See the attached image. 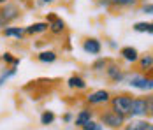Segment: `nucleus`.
<instances>
[{
    "label": "nucleus",
    "instance_id": "nucleus-1",
    "mask_svg": "<svg viewBox=\"0 0 153 130\" xmlns=\"http://www.w3.org/2000/svg\"><path fill=\"white\" fill-rule=\"evenodd\" d=\"M152 113H153V97L152 93H148L146 97H132L127 118H152Z\"/></svg>",
    "mask_w": 153,
    "mask_h": 130
},
{
    "label": "nucleus",
    "instance_id": "nucleus-2",
    "mask_svg": "<svg viewBox=\"0 0 153 130\" xmlns=\"http://www.w3.org/2000/svg\"><path fill=\"white\" fill-rule=\"evenodd\" d=\"M21 16H23V9L16 2L9 0L7 4L0 5V30L9 25H14L18 19H21Z\"/></svg>",
    "mask_w": 153,
    "mask_h": 130
},
{
    "label": "nucleus",
    "instance_id": "nucleus-3",
    "mask_svg": "<svg viewBox=\"0 0 153 130\" xmlns=\"http://www.w3.org/2000/svg\"><path fill=\"white\" fill-rule=\"evenodd\" d=\"M125 81L130 88H136L139 91H148L152 93L153 90V77L152 74H143V72H127Z\"/></svg>",
    "mask_w": 153,
    "mask_h": 130
},
{
    "label": "nucleus",
    "instance_id": "nucleus-4",
    "mask_svg": "<svg viewBox=\"0 0 153 130\" xmlns=\"http://www.w3.org/2000/svg\"><path fill=\"white\" fill-rule=\"evenodd\" d=\"M132 93H127V91H123V93H116V95H111V99H109V109H113L114 113H118L120 116H128V107H130V102H132Z\"/></svg>",
    "mask_w": 153,
    "mask_h": 130
},
{
    "label": "nucleus",
    "instance_id": "nucleus-5",
    "mask_svg": "<svg viewBox=\"0 0 153 130\" xmlns=\"http://www.w3.org/2000/svg\"><path fill=\"white\" fill-rule=\"evenodd\" d=\"M127 121L125 116H120L118 113H114L113 109H104L99 113V123L102 127H107V129H113V130H120L123 127V123Z\"/></svg>",
    "mask_w": 153,
    "mask_h": 130
},
{
    "label": "nucleus",
    "instance_id": "nucleus-6",
    "mask_svg": "<svg viewBox=\"0 0 153 130\" xmlns=\"http://www.w3.org/2000/svg\"><path fill=\"white\" fill-rule=\"evenodd\" d=\"M48 23V32L53 35V37H62L65 32H67V23L62 19L60 16H56L55 13H49L46 14V19Z\"/></svg>",
    "mask_w": 153,
    "mask_h": 130
},
{
    "label": "nucleus",
    "instance_id": "nucleus-7",
    "mask_svg": "<svg viewBox=\"0 0 153 130\" xmlns=\"http://www.w3.org/2000/svg\"><path fill=\"white\" fill-rule=\"evenodd\" d=\"M104 72H106V77L111 81V85H120V83H123L125 81V76H127V72L123 71V67L118 62H114V60H111L107 63Z\"/></svg>",
    "mask_w": 153,
    "mask_h": 130
},
{
    "label": "nucleus",
    "instance_id": "nucleus-8",
    "mask_svg": "<svg viewBox=\"0 0 153 130\" xmlns=\"http://www.w3.org/2000/svg\"><path fill=\"white\" fill-rule=\"evenodd\" d=\"M111 99V93L107 90H95L90 95H86V105L97 107V105H107Z\"/></svg>",
    "mask_w": 153,
    "mask_h": 130
},
{
    "label": "nucleus",
    "instance_id": "nucleus-9",
    "mask_svg": "<svg viewBox=\"0 0 153 130\" xmlns=\"http://www.w3.org/2000/svg\"><path fill=\"white\" fill-rule=\"evenodd\" d=\"M128 121L123 123L120 130H153V123L150 118H127Z\"/></svg>",
    "mask_w": 153,
    "mask_h": 130
},
{
    "label": "nucleus",
    "instance_id": "nucleus-10",
    "mask_svg": "<svg viewBox=\"0 0 153 130\" xmlns=\"http://www.w3.org/2000/svg\"><path fill=\"white\" fill-rule=\"evenodd\" d=\"M134 65H136V71H137V72L153 74V53L152 51H148V53H144V55L139 53V58Z\"/></svg>",
    "mask_w": 153,
    "mask_h": 130
},
{
    "label": "nucleus",
    "instance_id": "nucleus-11",
    "mask_svg": "<svg viewBox=\"0 0 153 130\" xmlns=\"http://www.w3.org/2000/svg\"><path fill=\"white\" fill-rule=\"evenodd\" d=\"M81 48H83V51L86 55H92V56H99L102 53V42L97 37H86V39H83Z\"/></svg>",
    "mask_w": 153,
    "mask_h": 130
},
{
    "label": "nucleus",
    "instance_id": "nucleus-12",
    "mask_svg": "<svg viewBox=\"0 0 153 130\" xmlns=\"http://www.w3.org/2000/svg\"><path fill=\"white\" fill-rule=\"evenodd\" d=\"M0 33L7 39H16V41H25L27 35H25V27H16V25H9L5 28L0 30Z\"/></svg>",
    "mask_w": 153,
    "mask_h": 130
},
{
    "label": "nucleus",
    "instance_id": "nucleus-13",
    "mask_svg": "<svg viewBox=\"0 0 153 130\" xmlns=\"http://www.w3.org/2000/svg\"><path fill=\"white\" fill-rule=\"evenodd\" d=\"M48 32V23L46 21H35L28 27H25V35L27 37H37V35H44Z\"/></svg>",
    "mask_w": 153,
    "mask_h": 130
},
{
    "label": "nucleus",
    "instance_id": "nucleus-14",
    "mask_svg": "<svg viewBox=\"0 0 153 130\" xmlns=\"http://www.w3.org/2000/svg\"><path fill=\"white\" fill-rule=\"evenodd\" d=\"M141 0H109V11H123V9H136Z\"/></svg>",
    "mask_w": 153,
    "mask_h": 130
},
{
    "label": "nucleus",
    "instance_id": "nucleus-15",
    "mask_svg": "<svg viewBox=\"0 0 153 130\" xmlns=\"http://www.w3.org/2000/svg\"><path fill=\"white\" fill-rule=\"evenodd\" d=\"M120 56H122L127 63L134 65V63L137 62V58H139V51L134 48V46H123V48H120Z\"/></svg>",
    "mask_w": 153,
    "mask_h": 130
},
{
    "label": "nucleus",
    "instance_id": "nucleus-16",
    "mask_svg": "<svg viewBox=\"0 0 153 130\" xmlns=\"http://www.w3.org/2000/svg\"><path fill=\"white\" fill-rule=\"evenodd\" d=\"M90 120H93V109L92 107H83V109L76 114V118H74V125L81 129V127H83L85 123H88Z\"/></svg>",
    "mask_w": 153,
    "mask_h": 130
},
{
    "label": "nucleus",
    "instance_id": "nucleus-17",
    "mask_svg": "<svg viewBox=\"0 0 153 130\" xmlns=\"http://www.w3.org/2000/svg\"><path fill=\"white\" fill-rule=\"evenodd\" d=\"M67 86L71 90H76V91H81V90H86V81L83 76L79 74H72L69 79H67Z\"/></svg>",
    "mask_w": 153,
    "mask_h": 130
},
{
    "label": "nucleus",
    "instance_id": "nucleus-18",
    "mask_svg": "<svg viewBox=\"0 0 153 130\" xmlns=\"http://www.w3.org/2000/svg\"><path fill=\"white\" fill-rule=\"evenodd\" d=\"M37 62H41V63H55L56 60H58V55H56V51H53V49H42V51H39L37 53Z\"/></svg>",
    "mask_w": 153,
    "mask_h": 130
},
{
    "label": "nucleus",
    "instance_id": "nucleus-19",
    "mask_svg": "<svg viewBox=\"0 0 153 130\" xmlns=\"http://www.w3.org/2000/svg\"><path fill=\"white\" fill-rule=\"evenodd\" d=\"M132 28H134V32H137V33H148V35H152L153 23L152 21H137V23L132 25Z\"/></svg>",
    "mask_w": 153,
    "mask_h": 130
},
{
    "label": "nucleus",
    "instance_id": "nucleus-20",
    "mask_svg": "<svg viewBox=\"0 0 153 130\" xmlns=\"http://www.w3.org/2000/svg\"><path fill=\"white\" fill-rule=\"evenodd\" d=\"M0 60L7 65V67H18L21 63V60L18 56H14L11 51H5V53H0Z\"/></svg>",
    "mask_w": 153,
    "mask_h": 130
},
{
    "label": "nucleus",
    "instance_id": "nucleus-21",
    "mask_svg": "<svg viewBox=\"0 0 153 130\" xmlns=\"http://www.w3.org/2000/svg\"><path fill=\"white\" fill-rule=\"evenodd\" d=\"M113 58H107V56H97V60L92 63V71L93 72H104V69L107 67V63L111 62Z\"/></svg>",
    "mask_w": 153,
    "mask_h": 130
},
{
    "label": "nucleus",
    "instance_id": "nucleus-22",
    "mask_svg": "<svg viewBox=\"0 0 153 130\" xmlns=\"http://www.w3.org/2000/svg\"><path fill=\"white\" fill-rule=\"evenodd\" d=\"M137 9H139V13H141V14L152 16L153 14V4H152V0H141V2L137 4Z\"/></svg>",
    "mask_w": 153,
    "mask_h": 130
},
{
    "label": "nucleus",
    "instance_id": "nucleus-23",
    "mask_svg": "<svg viewBox=\"0 0 153 130\" xmlns=\"http://www.w3.org/2000/svg\"><path fill=\"white\" fill-rule=\"evenodd\" d=\"M14 76H16V67H7L4 72L0 74V88L4 86L11 77H14Z\"/></svg>",
    "mask_w": 153,
    "mask_h": 130
},
{
    "label": "nucleus",
    "instance_id": "nucleus-24",
    "mask_svg": "<svg viewBox=\"0 0 153 130\" xmlns=\"http://www.w3.org/2000/svg\"><path fill=\"white\" fill-rule=\"evenodd\" d=\"M55 120H56V116H55L53 111H42V114H41V125H51Z\"/></svg>",
    "mask_w": 153,
    "mask_h": 130
},
{
    "label": "nucleus",
    "instance_id": "nucleus-25",
    "mask_svg": "<svg viewBox=\"0 0 153 130\" xmlns=\"http://www.w3.org/2000/svg\"><path fill=\"white\" fill-rule=\"evenodd\" d=\"M81 129H83V130H104V127H102L99 121H95V120H90V121H88V123H85Z\"/></svg>",
    "mask_w": 153,
    "mask_h": 130
},
{
    "label": "nucleus",
    "instance_id": "nucleus-26",
    "mask_svg": "<svg viewBox=\"0 0 153 130\" xmlns=\"http://www.w3.org/2000/svg\"><path fill=\"white\" fill-rule=\"evenodd\" d=\"M56 0H37V5H51V4H55Z\"/></svg>",
    "mask_w": 153,
    "mask_h": 130
},
{
    "label": "nucleus",
    "instance_id": "nucleus-27",
    "mask_svg": "<svg viewBox=\"0 0 153 130\" xmlns=\"http://www.w3.org/2000/svg\"><path fill=\"white\" fill-rule=\"evenodd\" d=\"M62 120H63L65 123H71V121H72V113H65V114H63V118H62Z\"/></svg>",
    "mask_w": 153,
    "mask_h": 130
},
{
    "label": "nucleus",
    "instance_id": "nucleus-28",
    "mask_svg": "<svg viewBox=\"0 0 153 130\" xmlns=\"http://www.w3.org/2000/svg\"><path fill=\"white\" fill-rule=\"evenodd\" d=\"M107 46H109V48H111V49H118V44L114 42V41H113V39H109V41H107Z\"/></svg>",
    "mask_w": 153,
    "mask_h": 130
},
{
    "label": "nucleus",
    "instance_id": "nucleus-29",
    "mask_svg": "<svg viewBox=\"0 0 153 130\" xmlns=\"http://www.w3.org/2000/svg\"><path fill=\"white\" fill-rule=\"evenodd\" d=\"M9 0H0V5H4V4H7Z\"/></svg>",
    "mask_w": 153,
    "mask_h": 130
},
{
    "label": "nucleus",
    "instance_id": "nucleus-30",
    "mask_svg": "<svg viewBox=\"0 0 153 130\" xmlns=\"http://www.w3.org/2000/svg\"><path fill=\"white\" fill-rule=\"evenodd\" d=\"M18 2H27V0H18Z\"/></svg>",
    "mask_w": 153,
    "mask_h": 130
}]
</instances>
